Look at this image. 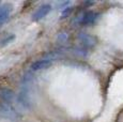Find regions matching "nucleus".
<instances>
[{
	"label": "nucleus",
	"mask_w": 123,
	"mask_h": 122,
	"mask_svg": "<svg viewBox=\"0 0 123 122\" xmlns=\"http://www.w3.org/2000/svg\"><path fill=\"white\" fill-rule=\"evenodd\" d=\"M16 102L23 109H30L32 107V100L30 94V87H20L16 94Z\"/></svg>",
	"instance_id": "obj_3"
},
{
	"label": "nucleus",
	"mask_w": 123,
	"mask_h": 122,
	"mask_svg": "<svg viewBox=\"0 0 123 122\" xmlns=\"http://www.w3.org/2000/svg\"><path fill=\"white\" fill-rule=\"evenodd\" d=\"M53 10V6L50 3H43L32 13L31 20L32 22H40V20L44 19L49 13Z\"/></svg>",
	"instance_id": "obj_5"
},
{
	"label": "nucleus",
	"mask_w": 123,
	"mask_h": 122,
	"mask_svg": "<svg viewBox=\"0 0 123 122\" xmlns=\"http://www.w3.org/2000/svg\"><path fill=\"white\" fill-rule=\"evenodd\" d=\"M55 62V60H51V59H48L46 57H42L41 59L39 60H35L34 62H32L30 64V71L32 73H35V72H39V71H43V70L47 69V67H51L53 63Z\"/></svg>",
	"instance_id": "obj_6"
},
{
	"label": "nucleus",
	"mask_w": 123,
	"mask_h": 122,
	"mask_svg": "<svg viewBox=\"0 0 123 122\" xmlns=\"http://www.w3.org/2000/svg\"><path fill=\"white\" fill-rule=\"evenodd\" d=\"M15 37H16L14 33H8L4 37H2L1 39H0V47H6V46H8L9 44H11L12 42L15 40Z\"/></svg>",
	"instance_id": "obj_11"
},
{
	"label": "nucleus",
	"mask_w": 123,
	"mask_h": 122,
	"mask_svg": "<svg viewBox=\"0 0 123 122\" xmlns=\"http://www.w3.org/2000/svg\"><path fill=\"white\" fill-rule=\"evenodd\" d=\"M76 39H77V42L79 43V46L88 49V50L93 49L96 46V44H98V39L86 31H79L77 33Z\"/></svg>",
	"instance_id": "obj_4"
},
{
	"label": "nucleus",
	"mask_w": 123,
	"mask_h": 122,
	"mask_svg": "<svg viewBox=\"0 0 123 122\" xmlns=\"http://www.w3.org/2000/svg\"><path fill=\"white\" fill-rule=\"evenodd\" d=\"M16 98V93L13 89L9 87H0V102L12 104L14 100Z\"/></svg>",
	"instance_id": "obj_7"
},
{
	"label": "nucleus",
	"mask_w": 123,
	"mask_h": 122,
	"mask_svg": "<svg viewBox=\"0 0 123 122\" xmlns=\"http://www.w3.org/2000/svg\"><path fill=\"white\" fill-rule=\"evenodd\" d=\"M12 11H13V6L9 2L0 4V25L4 24L10 18Z\"/></svg>",
	"instance_id": "obj_8"
},
{
	"label": "nucleus",
	"mask_w": 123,
	"mask_h": 122,
	"mask_svg": "<svg viewBox=\"0 0 123 122\" xmlns=\"http://www.w3.org/2000/svg\"><path fill=\"white\" fill-rule=\"evenodd\" d=\"M71 50H72V53L74 54L75 56H77V57H80V58H87L89 56V50L84 47H81V46H74V47L71 48Z\"/></svg>",
	"instance_id": "obj_10"
},
{
	"label": "nucleus",
	"mask_w": 123,
	"mask_h": 122,
	"mask_svg": "<svg viewBox=\"0 0 123 122\" xmlns=\"http://www.w3.org/2000/svg\"><path fill=\"white\" fill-rule=\"evenodd\" d=\"M98 18H100V13L92 10H87L75 16L72 25L74 27H87L95 24Z\"/></svg>",
	"instance_id": "obj_1"
},
{
	"label": "nucleus",
	"mask_w": 123,
	"mask_h": 122,
	"mask_svg": "<svg viewBox=\"0 0 123 122\" xmlns=\"http://www.w3.org/2000/svg\"><path fill=\"white\" fill-rule=\"evenodd\" d=\"M70 40H71V34H70V32H68L67 29L60 30V31L57 33V36H56L57 43L61 44V45H65V44H68V42H70Z\"/></svg>",
	"instance_id": "obj_9"
},
{
	"label": "nucleus",
	"mask_w": 123,
	"mask_h": 122,
	"mask_svg": "<svg viewBox=\"0 0 123 122\" xmlns=\"http://www.w3.org/2000/svg\"><path fill=\"white\" fill-rule=\"evenodd\" d=\"M0 117L11 122H17L22 119V114L12 104L0 102Z\"/></svg>",
	"instance_id": "obj_2"
},
{
	"label": "nucleus",
	"mask_w": 123,
	"mask_h": 122,
	"mask_svg": "<svg viewBox=\"0 0 123 122\" xmlns=\"http://www.w3.org/2000/svg\"><path fill=\"white\" fill-rule=\"evenodd\" d=\"M73 12V6H68V8H65V9H63L62 10V12H61V19H64V18H67L68 17V16L72 14Z\"/></svg>",
	"instance_id": "obj_12"
}]
</instances>
